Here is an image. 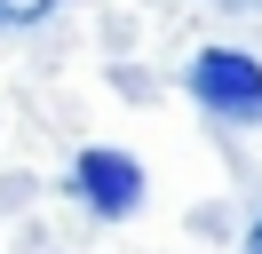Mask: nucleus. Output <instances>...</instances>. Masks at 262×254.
I'll return each instance as SVG.
<instances>
[{"instance_id": "obj_1", "label": "nucleus", "mask_w": 262, "mask_h": 254, "mask_svg": "<svg viewBox=\"0 0 262 254\" xmlns=\"http://www.w3.org/2000/svg\"><path fill=\"white\" fill-rule=\"evenodd\" d=\"M183 88H191L214 119H230V127L262 119V64L246 56V48H199L191 72H183Z\"/></svg>"}, {"instance_id": "obj_4", "label": "nucleus", "mask_w": 262, "mask_h": 254, "mask_svg": "<svg viewBox=\"0 0 262 254\" xmlns=\"http://www.w3.org/2000/svg\"><path fill=\"white\" fill-rule=\"evenodd\" d=\"M238 254H262V215H254V230H246V246Z\"/></svg>"}, {"instance_id": "obj_2", "label": "nucleus", "mask_w": 262, "mask_h": 254, "mask_svg": "<svg viewBox=\"0 0 262 254\" xmlns=\"http://www.w3.org/2000/svg\"><path fill=\"white\" fill-rule=\"evenodd\" d=\"M72 199H88V215H103V222H127L143 206V159L119 143H88L72 159Z\"/></svg>"}, {"instance_id": "obj_5", "label": "nucleus", "mask_w": 262, "mask_h": 254, "mask_svg": "<svg viewBox=\"0 0 262 254\" xmlns=\"http://www.w3.org/2000/svg\"><path fill=\"white\" fill-rule=\"evenodd\" d=\"M238 8H262V0H238Z\"/></svg>"}, {"instance_id": "obj_3", "label": "nucleus", "mask_w": 262, "mask_h": 254, "mask_svg": "<svg viewBox=\"0 0 262 254\" xmlns=\"http://www.w3.org/2000/svg\"><path fill=\"white\" fill-rule=\"evenodd\" d=\"M56 8H64V0H0V32H32V24H48Z\"/></svg>"}]
</instances>
